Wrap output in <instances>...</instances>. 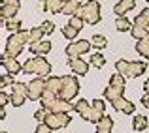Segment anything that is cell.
<instances>
[{
  "label": "cell",
  "instance_id": "1",
  "mask_svg": "<svg viewBox=\"0 0 149 133\" xmlns=\"http://www.w3.org/2000/svg\"><path fill=\"white\" fill-rule=\"evenodd\" d=\"M26 43H30V30H19V32H13L10 38H8L4 54H6V56L17 58L19 54L23 53V49H25Z\"/></svg>",
  "mask_w": 149,
  "mask_h": 133
},
{
  "label": "cell",
  "instance_id": "2",
  "mask_svg": "<svg viewBox=\"0 0 149 133\" xmlns=\"http://www.w3.org/2000/svg\"><path fill=\"white\" fill-rule=\"evenodd\" d=\"M115 69L117 73L125 77V79H136V77L143 75L147 69V62H142V60H117L115 62Z\"/></svg>",
  "mask_w": 149,
  "mask_h": 133
},
{
  "label": "cell",
  "instance_id": "3",
  "mask_svg": "<svg viewBox=\"0 0 149 133\" xmlns=\"http://www.w3.org/2000/svg\"><path fill=\"white\" fill-rule=\"evenodd\" d=\"M42 107H45L49 112H70L74 111V103L72 101H66L58 96H53V94H44V97L40 99Z\"/></svg>",
  "mask_w": 149,
  "mask_h": 133
},
{
  "label": "cell",
  "instance_id": "4",
  "mask_svg": "<svg viewBox=\"0 0 149 133\" xmlns=\"http://www.w3.org/2000/svg\"><path fill=\"white\" fill-rule=\"evenodd\" d=\"M74 15L83 19L87 25H98L100 23V4L96 0H87Z\"/></svg>",
  "mask_w": 149,
  "mask_h": 133
},
{
  "label": "cell",
  "instance_id": "5",
  "mask_svg": "<svg viewBox=\"0 0 149 133\" xmlns=\"http://www.w3.org/2000/svg\"><path fill=\"white\" fill-rule=\"evenodd\" d=\"M23 71L25 73H36L38 77H49L51 73V64L44 56H34L23 64Z\"/></svg>",
  "mask_w": 149,
  "mask_h": 133
},
{
  "label": "cell",
  "instance_id": "6",
  "mask_svg": "<svg viewBox=\"0 0 149 133\" xmlns=\"http://www.w3.org/2000/svg\"><path fill=\"white\" fill-rule=\"evenodd\" d=\"M61 81H62V88H61L58 97H62L66 101H72L77 96V92H79V81L74 75H62Z\"/></svg>",
  "mask_w": 149,
  "mask_h": 133
},
{
  "label": "cell",
  "instance_id": "7",
  "mask_svg": "<svg viewBox=\"0 0 149 133\" xmlns=\"http://www.w3.org/2000/svg\"><path fill=\"white\" fill-rule=\"evenodd\" d=\"M25 99H29V84H25V83L11 84V105L13 107H21L25 103Z\"/></svg>",
  "mask_w": 149,
  "mask_h": 133
},
{
  "label": "cell",
  "instance_id": "8",
  "mask_svg": "<svg viewBox=\"0 0 149 133\" xmlns=\"http://www.w3.org/2000/svg\"><path fill=\"white\" fill-rule=\"evenodd\" d=\"M72 118H70L68 112H49V116L45 118V124L51 130H62V128L70 126Z\"/></svg>",
  "mask_w": 149,
  "mask_h": 133
},
{
  "label": "cell",
  "instance_id": "9",
  "mask_svg": "<svg viewBox=\"0 0 149 133\" xmlns=\"http://www.w3.org/2000/svg\"><path fill=\"white\" fill-rule=\"evenodd\" d=\"M93 43L87 40H77V41H72V43H68L66 47V54H68V58H79L81 54L89 53L91 51Z\"/></svg>",
  "mask_w": 149,
  "mask_h": 133
},
{
  "label": "cell",
  "instance_id": "10",
  "mask_svg": "<svg viewBox=\"0 0 149 133\" xmlns=\"http://www.w3.org/2000/svg\"><path fill=\"white\" fill-rule=\"evenodd\" d=\"M45 94V79L44 77H36L29 83V99L32 101H38L42 99Z\"/></svg>",
  "mask_w": 149,
  "mask_h": 133
},
{
  "label": "cell",
  "instance_id": "11",
  "mask_svg": "<svg viewBox=\"0 0 149 133\" xmlns=\"http://www.w3.org/2000/svg\"><path fill=\"white\" fill-rule=\"evenodd\" d=\"M2 68L6 69V73H11V75H15V73H19V71H23V64H19L17 58L6 56V54H2Z\"/></svg>",
  "mask_w": 149,
  "mask_h": 133
},
{
  "label": "cell",
  "instance_id": "12",
  "mask_svg": "<svg viewBox=\"0 0 149 133\" xmlns=\"http://www.w3.org/2000/svg\"><path fill=\"white\" fill-rule=\"evenodd\" d=\"M74 111L79 112L81 118L89 122V118H91V111H93V105L89 103V101L85 99V97H81V99H77L76 103H74Z\"/></svg>",
  "mask_w": 149,
  "mask_h": 133
},
{
  "label": "cell",
  "instance_id": "13",
  "mask_svg": "<svg viewBox=\"0 0 149 133\" xmlns=\"http://www.w3.org/2000/svg\"><path fill=\"white\" fill-rule=\"evenodd\" d=\"M68 68L72 69L76 75H85L89 71V64L83 60V58H68Z\"/></svg>",
  "mask_w": 149,
  "mask_h": 133
},
{
  "label": "cell",
  "instance_id": "14",
  "mask_svg": "<svg viewBox=\"0 0 149 133\" xmlns=\"http://www.w3.org/2000/svg\"><path fill=\"white\" fill-rule=\"evenodd\" d=\"M123 94H125V86H113V84H108V86L104 88V94H102V96H104L109 103H113V101L121 99Z\"/></svg>",
  "mask_w": 149,
  "mask_h": 133
},
{
  "label": "cell",
  "instance_id": "15",
  "mask_svg": "<svg viewBox=\"0 0 149 133\" xmlns=\"http://www.w3.org/2000/svg\"><path fill=\"white\" fill-rule=\"evenodd\" d=\"M29 49H30V53H32L34 56H45V54L51 51V41L49 40L36 41V43H30Z\"/></svg>",
  "mask_w": 149,
  "mask_h": 133
},
{
  "label": "cell",
  "instance_id": "16",
  "mask_svg": "<svg viewBox=\"0 0 149 133\" xmlns=\"http://www.w3.org/2000/svg\"><path fill=\"white\" fill-rule=\"evenodd\" d=\"M61 88H62V81H61V77H55V75L45 77V92H47V94L58 96V94H61Z\"/></svg>",
  "mask_w": 149,
  "mask_h": 133
},
{
  "label": "cell",
  "instance_id": "17",
  "mask_svg": "<svg viewBox=\"0 0 149 133\" xmlns=\"http://www.w3.org/2000/svg\"><path fill=\"white\" fill-rule=\"evenodd\" d=\"M19 8H21V0H15V2H10V4H2V8H0V15H2V19L6 21V19L17 15Z\"/></svg>",
  "mask_w": 149,
  "mask_h": 133
},
{
  "label": "cell",
  "instance_id": "18",
  "mask_svg": "<svg viewBox=\"0 0 149 133\" xmlns=\"http://www.w3.org/2000/svg\"><path fill=\"white\" fill-rule=\"evenodd\" d=\"M134 8H136V0H119V2L115 4V8H113V11H115L117 17H125V15L130 10H134Z\"/></svg>",
  "mask_w": 149,
  "mask_h": 133
},
{
  "label": "cell",
  "instance_id": "19",
  "mask_svg": "<svg viewBox=\"0 0 149 133\" xmlns=\"http://www.w3.org/2000/svg\"><path fill=\"white\" fill-rule=\"evenodd\" d=\"M111 105H113V109H115V111H119V112H125V114H132V112L136 111L134 103H132V101H128L127 97H121V99L113 101Z\"/></svg>",
  "mask_w": 149,
  "mask_h": 133
},
{
  "label": "cell",
  "instance_id": "20",
  "mask_svg": "<svg viewBox=\"0 0 149 133\" xmlns=\"http://www.w3.org/2000/svg\"><path fill=\"white\" fill-rule=\"evenodd\" d=\"M42 8L51 13H62L64 8V0H42Z\"/></svg>",
  "mask_w": 149,
  "mask_h": 133
},
{
  "label": "cell",
  "instance_id": "21",
  "mask_svg": "<svg viewBox=\"0 0 149 133\" xmlns=\"http://www.w3.org/2000/svg\"><path fill=\"white\" fill-rule=\"evenodd\" d=\"M111 130H113V118L104 114V118L96 124V133H111Z\"/></svg>",
  "mask_w": 149,
  "mask_h": 133
},
{
  "label": "cell",
  "instance_id": "22",
  "mask_svg": "<svg viewBox=\"0 0 149 133\" xmlns=\"http://www.w3.org/2000/svg\"><path fill=\"white\" fill-rule=\"evenodd\" d=\"M81 6H83V0H66V2H64V8H62V13L72 17V15L76 13Z\"/></svg>",
  "mask_w": 149,
  "mask_h": 133
},
{
  "label": "cell",
  "instance_id": "23",
  "mask_svg": "<svg viewBox=\"0 0 149 133\" xmlns=\"http://www.w3.org/2000/svg\"><path fill=\"white\" fill-rule=\"evenodd\" d=\"M130 34H132V38H136L138 41H142V40L149 41V30L146 28V26H138V25H134V26H132V30H130Z\"/></svg>",
  "mask_w": 149,
  "mask_h": 133
},
{
  "label": "cell",
  "instance_id": "24",
  "mask_svg": "<svg viewBox=\"0 0 149 133\" xmlns=\"http://www.w3.org/2000/svg\"><path fill=\"white\" fill-rule=\"evenodd\" d=\"M149 122H147V116L146 114H136L134 118H132V128H134L136 131H143L147 130Z\"/></svg>",
  "mask_w": 149,
  "mask_h": 133
},
{
  "label": "cell",
  "instance_id": "25",
  "mask_svg": "<svg viewBox=\"0 0 149 133\" xmlns=\"http://www.w3.org/2000/svg\"><path fill=\"white\" fill-rule=\"evenodd\" d=\"M4 26H6L10 32H19V30H23V21L17 17H10L4 21Z\"/></svg>",
  "mask_w": 149,
  "mask_h": 133
},
{
  "label": "cell",
  "instance_id": "26",
  "mask_svg": "<svg viewBox=\"0 0 149 133\" xmlns=\"http://www.w3.org/2000/svg\"><path fill=\"white\" fill-rule=\"evenodd\" d=\"M132 26H134V23H130V19H127V17H117L115 28L119 30V32H128V30H132Z\"/></svg>",
  "mask_w": 149,
  "mask_h": 133
},
{
  "label": "cell",
  "instance_id": "27",
  "mask_svg": "<svg viewBox=\"0 0 149 133\" xmlns=\"http://www.w3.org/2000/svg\"><path fill=\"white\" fill-rule=\"evenodd\" d=\"M132 23L138 25V26H146L147 28V25H149V8H143V11L140 15H136V19Z\"/></svg>",
  "mask_w": 149,
  "mask_h": 133
},
{
  "label": "cell",
  "instance_id": "28",
  "mask_svg": "<svg viewBox=\"0 0 149 133\" xmlns=\"http://www.w3.org/2000/svg\"><path fill=\"white\" fill-rule=\"evenodd\" d=\"M136 53L140 56H143L146 60H149V41H146V40L136 41Z\"/></svg>",
  "mask_w": 149,
  "mask_h": 133
},
{
  "label": "cell",
  "instance_id": "29",
  "mask_svg": "<svg viewBox=\"0 0 149 133\" xmlns=\"http://www.w3.org/2000/svg\"><path fill=\"white\" fill-rule=\"evenodd\" d=\"M106 64V58H104V54H102V53H93L91 54V66H93V68H102V66H104Z\"/></svg>",
  "mask_w": 149,
  "mask_h": 133
},
{
  "label": "cell",
  "instance_id": "30",
  "mask_svg": "<svg viewBox=\"0 0 149 133\" xmlns=\"http://www.w3.org/2000/svg\"><path fill=\"white\" fill-rule=\"evenodd\" d=\"M91 43H93V47H95V49L102 51L106 45H108V40H106L104 36H100V34H95V36H93V40H91Z\"/></svg>",
  "mask_w": 149,
  "mask_h": 133
},
{
  "label": "cell",
  "instance_id": "31",
  "mask_svg": "<svg viewBox=\"0 0 149 133\" xmlns=\"http://www.w3.org/2000/svg\"><path fill=\"white\" fill-rule=\"evenodd\" d=\"M44 30H42V26H34V28H30V43H36V41H42V38H44Z\"/></svg>",
  "mask_w": 149,
  "mask_h": 133
},
{
  "label": "cell",
  "instance_id": "32",
  "mask_svg": "<svg viewBox=\"0 0 149 133\" xmlns=\"http://www.w3.org/2000/svg\"><path fill=\"white\" fill-rule=\"evenodd\" d=\"M109 84H113V86H125V84H127V79H125L121 73L115 71L111 77H109Z\"/></svg>",
  "mask_w": 149,
  "mask_h": 133
},
{
  "label": "cell",
  "instance_id": "33",
  "mask_svg": "<svg viewBox=\"0 0 149 133\" xmlns=\"http://www.w3.org/2000/svg\"><path fill=\"white\" fill-rule=\"evenodd\" d=\"M68 25H70V26H74V28L79 32V30L83 28L85 21H83V19H79V17H76V15H72V17H70V23H68Z\"/></svg>",
  "mask_w": 149,
  "mask_h": 133
},
{
  "label": "cell",
  "instance_id": "34",
  "mask_svg": "<svg viewBox=\"0 0 149 133\" xmlns=\"http://www.w3.org/2000/svg\"><path fill=\"white\" fill-rule=\"evenodd\" d=\"M47 116H49V111H47V109H45V107L38 109V111L34 112V118L38 120V124H40V122H45V118H47Z\"/></svg>",
  "mask_w": 149,
  "mask_h": 133
},
{
  "label": "cell",
  "instance_id": "35",
  "mask_svg": "<svg viewBox=\"0 0 149 133\" xmlns=\"http://www.w3.org/2000/svg\"><path fill=\"white\" fill-rule=\"evenodd\" d=\"M62 36L64 38H68V40H74V38L77 36V30L74 28V26H70V25H66L64 28H62Z\"/></svg>",
  "mask_w": 149,
  "mask_h": 133
},
{
  "label": "cell",
  "instance_id": "36",
  "mask_svg": "<svg viewBox=\"0 0 149 133\" xmlns=\"http://www.w3.org/2000/svg\"><path fill=\"white\" fill-rule=\"evenodd\" d=\"M10 84H15L13 77H11V73H4V75H2V79H0V86H2V88H6V86H10Z\"/></svg>",
  "mask_w": 149,
  "mask_h": 133
},
{
  "label": "cell",
  "instance_id": "37",
  "mask_svg": "<svg viewBox=\"0 0 149 133\" xmlns=\"http://www.w3.org/2000/svg\"><path fill=\"white\" fill-rule=\"evenodd\" d=\"M40 26H42V30H44L45 36H49V34L55 32V23H51V21H44Z\"/></svg>",
  "mask_w": 149,
  "mask_h": 133
},
{
  "label": "cell",
  "instance_id": "38",
  "mask_svg": "<svg viewBox=\"0 0 149 133\" xmlns=\"http://www.w3.org/2000/svg\"><path fill=\"white\" fill-rule=\"evenodd\" d=\"M51 131H53V130H51L45 122H40V124H38V128H36V133H51Z\"/></svg>",
  "mask_w": 149,
  "mask_h": 133
},
{
  "label": "cell",
  "instance_id": "39",
  "mask_svg": "<svg viewBox=\"0 0 149 133\" xmlns=\"http://www.w3.org/2000/svg\"><path fill=\"white\" fill-rule=\"evenodd\" d=\"M8 101H11V97L8 96L6 92H0V105H2V107H6V105H8Z\"/></svg>",
  "mask_w": 149,
  "mask_h": 133
},
{
  "label": "cell",
  "instance_id": "40",
  "mask_svg": "<svg viewBox=\"0 0 149 133\" xmlns=\"http://www.w3.org/2000/svg\"><path fill=\"white\" fill-rule=\"evenodd\" d=\"M142 105L146 109H149V94H143V97H142Z\"/></svg>",
  "mask_w": 149,
  "mask_h": 133
},
{
  "label": "cell",
  "instance_id": "41",
  "mask_svg": "<svg viewBox=\"0 0 149 133\" xmlns=\"http://www.w3.org/2000/svg\"><path fill=\"white\" fill-rule=\"evenodd\" d=\"M143 92L149 94V79H146V83H143Z\"/></svg>",
  "mask_w": 149,
  "mask_h": 133
},
{
  "label": "cell",
  "instance_id": "42",
  "mask_svg": "<svg viewBox=\"0 0 149 133\" xmlns=\"http://www.w3.org/2000/svg\"><path fill=\"white\" fill-rule=\"evenodd\" d=\"M0 118H2V120L6 118V111H4V107H2V111H0Z\"/></svg>",
  "mask_w": 149,
  "mask_h": 133
},
{
  "label": "cell",
  "instance_id": "43",
  "mask_svg": "<svg viewBox=\"0 0 149 133\" xmlns=\"http://www.w3.org/2000/svg\"><path fill=\"white\" fill-rule=\"evenodd\" d=\"M10 2H15V0H2V4H10Z\"/></svg>",
  "mask_w": 149,
  "mask_h": 133
},
{
  "label": "cell",
  "instance_id": "44",
  "mask_svg": "<svg viewBox=\"0 0 149 133\" xmlns=\"http://www.w3.org/2000/svg\"><path fill=\"white\" fill-rule=\"evenodd\" d=\"M146 2H147V4H149V0H146Z\"/></svg>",
  "mask_w": 149,
  "mask_h": 133
},
{
  "label": "cell",
  "instance_id": "45",
  "mask_svg": "<svg viewBox=\"0 0 149 133\" xmlns=\"http://www.w3.org/2000/svg\"><path fill=\"white\" fill-rule=\"evenodd\" d=\"M2 133H6V131H2Z\"/></svg>",
  "mask_w": 149,
  "mask_h": 133
}]
</instances>
